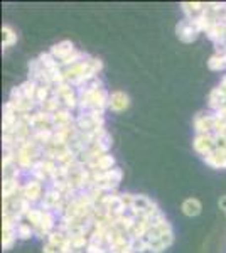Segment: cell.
I'll return each mask as SVG.
<instances>
[{
  "mask_svg": "<svg viewBox=\"0 0 226 253\" xmlns=\"http://www.w3.org/2000/svg\"><path fill=\"white\" fill-rule=\"evenodd\" d=\"M176 32H178V38L182 41V42H192V41L198 39V36L201 34L198 27L189 19L181 20L178 24V27H176Z\"/></svg>",
  "mask_w": 226,
  "mask_h": 253,
  "instance_id": "obj_1",
  "label": "cell"
},
{
  "mask_svg": "<svg viewBox=\"0 0 226 253\" xmlns=\"http://www.w3.org/2000/svg\"><path fill=\"white\" fill-rule=\"evenodd\" d=\"M130 107V98L127 93L123 91H113L110 93V100H108V108H112L113 112H123Z\"/></svg>",
  "mask_w": 226,
  "mask_h": 253,
  "instance_id": "obj_2",
  "label": "cell"
},
{
  "mask_svg": "<svg viewBox=\"0 0 226 253\" xmlns=\"http://www.w3.org/2000/svg\"><path fill=\"white\" fill-rule=\"evenodd\" d=\"M75 49L76 47L73 46L71 41H61L59 44H56V46H52L51 49H49V52H51L57 61H64L69 54H73Z\"/></svg>",
  "mask_w": 226,
  "mask_h": 253,
  "instance_id": "obj_3",
  "label": "cell"
},
{
  "mask_svg": "<svg viewBox=\"0 0 226 253\" xmlns=\"http://www.w3.org/2000/svg\"><path fill=\"white\" fill-rule=\"evenodd\" d=\"M182 213L189 216V218H192V216H198L201 213V210H203V205H201L199 199L196 198H187L186 201L182 203Z\"/></svg>",
  "mask_w": 226,
  "mask_h": 253,
  "instance_id": "obj_4",
  "label": "cell"
},
{
  "mask_svg": "<svg viewBox=\"0 0 226 253\" xmlns=\"http://www.w3.org/2000/svg\"><path fill=\"white\" fill-rule=\"evenodd\" d=\"M15 42H17V34L14 32V29L9 26H3L2 27V47L7 49V47L14 46Z\"/></svg>",
  "mask_w": 226,
  "mask_h": 253,
  "instance_id": "obj_5",
  "label": "cell"
},
{
  "mask_svg": "<svg viewBox=\"0 0 226 253\" xmlns=\"http://www.w3.org/2000/svg\"><path fill=\"white\" fill-rule=\"evenodd\" d=\"M208 66H209L211 71H223V69H226L225 56L220 54V52L213 54L211 58H209V61H208Z\"/></svg>",
  "mask_w": 226,
  "mask_h": 253,
  "instance_id": "obj_6",
  "label": "cell"
},
{
  "mask_svg": "<svg viewBox=\"0 0 226 253\" xmlns=\"http://www.w3.org/2000/svg\"><path fill=\"white\" fill-rule=\"evenodd\" d=\"M115 169V157L112 154H103L98 161V170H112Z\"/></svg>",
  "mask_w": 226,
  "mask_h": 253,
  "instance_id": "obj_7",
  "label": "cell"
},
{
  "mask_svg": "<svg viewBox=\"0 0 226 253\" xmlns=\"http://www.w3.org/2000/svg\"><path fill=\"white\" fill-rule=\"evenodd\" d=\"M15 233H17V238L20 240H29L32 236V233H34V228L29 223H20L17 224V228H15Z\"/></svg>",
  "mask_w": 226,
  "mask_h": 253,
  "instance_id": "obj_8",
  "label": "cell"
},
{
  "mask_svg": "<svg viewBox=\"0 0 226 253\" xmlns=\"http://www.w3.org/2000/svg\"><path fill=\"white\" fill-rule=\"evenodd\" d=\"M85 253H110L108 248H103V247H96V245H91L88 243V247H86Z\"/></svg>",
  "mask_w": 226,
  "mask_h": 253,
  "instance_id": "obj_9",
  "label": "cell"
},
{
  "mask_svg": "<svg viewBox=\"0 0 226 253\" xmlns=\"http://www.w3.org/2000/svg\"><path fill=\"white\" fill-rule=\"evenodd\" d=\"M44 253H61V248L57 245H52V243H46L43 248Z\"/></svg>",
  "mask_w": 226,
  "mask_h": 253,
  "instance_id": "obj_10",
  "label": "cell"
},
{
  "mask_svg": "<svg viewBox=\"0 0 226 253\" xmlns=\"http://www.w3.org/2000/svg\"><path fill=\"white\" fill-rule=\"evenodd\" d=\"M220 208L226 211V196H223V198L220 199Z\"/></svg>",
  "mask_w": 226,
  "mask_h": 253,
  "instance_id": "obj_11",
  "label": "cell"
}]
</instances>
